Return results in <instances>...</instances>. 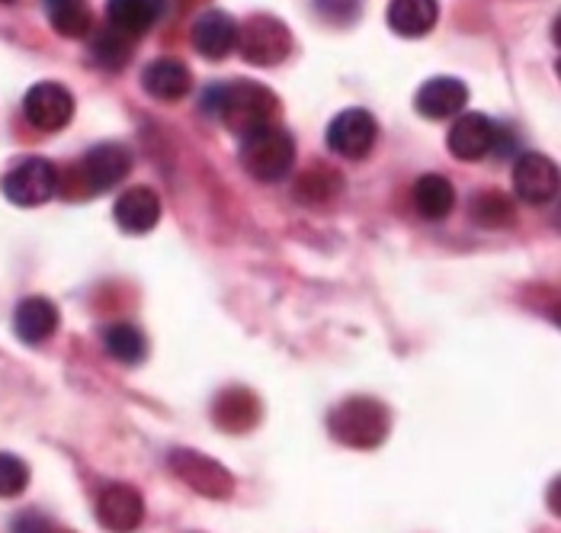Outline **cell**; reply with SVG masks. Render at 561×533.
I'll return each instance as SVG.
<instances>
[{
  "label": "cell",
  "instance_id": "obj_6",
  "mask_svg": "<svg viewBox=\"0 0 561 533\" xmlns=\"http://www.w3.org/2000/svg\"><path fill=\"white\" fill-rule=\"evenodd\" d=\"M168 463H171L173 476H176L180 483H186L190 489L206 495V498H218V501H221V498H231V495H234V479H231V473H228L218 460L199 453V450L176 446V450H171Z\"/></svg>",
  "mask_w": 561,
  "mask_h": 533
},
{
  "label": "cell",
  "instance_id": "obj_1",
  "mask_svg": "<svg viewBox=\"0 0 561 533\" xmlns=\"http://www.w3.org/2000/svg\"><path fill=\"white\" fill-rule=\"evenodd\" d=\"M203 110L206 116H216L225 129L244 138L257 129L276 126L279 100L273 90L257 81H228V84H213L203 93Z\"/></svg>",
  "mask_w": 561,
  "mask_h": 533
},
{
  "label": "cell",
  "instance_id": "obj_27",
  "mask_svg": "<svg viewBox=\"0 0 561 533\" xmlns=\"http://www.w3.org/2000/svg\"><path fill=\"white\" fill-rule=\"evenodd\" d=\"M30 486V466L13 456V453H0V498H16Z\"/></svg>",
  "mask_w": 561,
  "mask_h": 533
},
{
  "label": "cell",
  "instance_id": "obj_21",
  "mask_svg": "<svg viewBox=\"0 0 561 533\" xmlns=\"http://www.w3.org/2000/svg\"><path fill=\"white\" fill-rule=\"evenodd\" d=\"M414 206L424 219H446L456 206V190L453 183L439 174H424L414 183Z\"/></svg>",
  "mask_w": 561,
  "mask_h": 533
},
{
  "label": "cell",
  "instance_id": "obj_15",
  "mask_svg": "<svg viewBox=\"0 0 561 533\" xmlns=\"http://www.w3.org/2000/svg\"><path fill=\"white\" fill-rule=\"evenodd\" d=\"M113 216H116L123 231L145 235V231H151L154 225L161 223V200H158V193L151 186H131L116 200Z\"/></svg>",
  "mask_w": 561,
  "mask_h": 533
},
{
  "label": "cell",
  "instance_id": "obj_9",
  "mask_svg": "<svg viewBox=\"0 0 561 533\" xmlns=\"http://www.w3.org/2000/svg\"><path fill=\"white\" fill-rule=\"evenodd\" d=\"M23 113H26L30 126H36L39 133H58L75 116V97L65 84L43 81V84L30 88L26 100H23Z\"/></svg>",
  "mask_w": 561,
  "mask_h": 533
},
{
  "label": "cell",
  "instance_id": "obj_18",
  "mask_svg": "<svg viewBox=\"0 0 561 533\" xmlns=\"http://www.w3.org/2000/svg\"><path fill=\"white\" fill-rule=\"evenodd\" d=\"M13 331L23 344H43L58 331V309L45 296H30L13 311Z\"/></svg>",
  "mask_w": 561,
  "mask_h": 533
},
{
  "label": "cell",
  "instance_id": "obj_28",
  "mask_svg": "<svg viewBox=\"0 0 561 533\" xmlns=\"http://www.w3.org/2000/svg\"><path fill=\"white\" fill-rule=\"evenodd\" d=\"M13 533H71V531H65V528L51 524V521H48V518H43V514L30 511V514L16 518V524H13Z\"/></svg>",
  "mask_w": 561,
  "mask_h": 533
},
{
  "label": "cell",
  "instance_id": "obj_16",
  "mask_svg": "<svg viewBox=\"0 0 561 533\" xmlns=\"http://www.w3.org/2000/svg\"><path fill=\"white\" fill-rule=\"evenodd\" d=\"M141 88L148 90L154 100H183L193 90V75L180 58H158L141 71Z\"/></svg>",
  "mask_w": 561,
  "mask_h": 533
},
{
  "label": "cell",
  "instance_id": "obj_24",
  "mask_svg": "<svg viewBox=\"0 0 561 533\" xmlns=\"http://www.w3.org/2000/svg\"><path fill=\"white\" fill-rule=\"evenodd\" d=\"M131 48H135V39H131V36L113 30V26H106V30H100V33L90 39V58H93L100 68L119 71V68L129 61Z\"/></svg>",
  "mask_w": 561,
  "mask_h": 533
},
{
  "label": "cell",
  "instance_id": "obj_2",
  "mask_svg": "<svg viewBox=\"0 0 561 533\" xmlns=\"http://www.w3.org/2000/svg\"><path fill=\"white\" fill-rule=\"evenodd\" d=\"M129 171V148L116 145V141H103V145H93L65 174H58V193H65L68 200H87V196H96V193L123 183Z\"/></svg>",
  "mask_w": 561,
  "mask_h": 533
},
{
  "label": "cell",
  "instance_id": "obj_30",
  "mask_svg": "<svg viewBox=\"0 0 561 533\" xmlns=\"http://www.w3.org/2000/svg\"><path fill=\"white\" fill-rule=\"evenodd\" d=\"M0 3H13V0H0Z\"/></svg>",
  "mask_w": 561,
  "mask_h": 533
},
{
  "label": "cell",
  "instance_id": "obj_26",
  "mask_svg": "<svg viewBox=\"0 0 561 533\" xmlns=\"http://www.w3.org/2000/svg\"><path fill=\"white\" fill-rule=\"evenodd\" d=\"M48 20L65 39H84L93 26V16H90V7L84 0H68V3L48 7Z\"/></svg>",
  "mask_w": 561,
  "mask_h": 533
},
{
  "label": "cell",
  "instance_id": "obj_14",
  "mask_svg": "<svg viewBox=\"0 0 561 533\" xmlns=\"http://www.w3.org/2000/svg\"><path fill=\"white\" fill-rule=\"evenodd\" d=\"M469 103V88L459 78H433L417 90L414 106L424 120H449L459 116Z\"/></svg>",
  "mask_w": 561,
  "mask_h": 533
},
{
  "label": "cell",
  "instance_id": "obj_23",
  "mask_svg": "<svg viewBox=\"0 0 561 533\" xmlns=\"http://www.w3.org/2000/svg\"><path fill=\"white\" fill-rule=\"evenodd\" d=\"M344 186V178L331 168H311L296 180V200L305 206H324L331 203Z\"/></svg>",
  "mask_w": 561,
  "mask_h": 533
},
{
  "label": "cell",
  "instance_id": "obj_11",
  "mask_svg": "<svg viewBox=\"0 0 561 533\" xmlns=\"http://www.w3.org/2000/svg\"><path fill=\"white\" fill-rule=\"evenodd\" d=\"M96 521L110 533H131L145 521V498L126 483H113L96 498Z\"/></svg>",
  "mask_w": 561,
  "mask_h": 533
},
{
  "label": "cell",
  "instance_id": "obj_5",
  "mask_svg": "<svg viewBox=\"0 0 561 533\" xmlns=\"http://www.w3.org/2000/svg\"><path fill=\"white\" fill-rule=\"evenodd\" d=\"M244 61L257 65V68H273L279 61H286V55L293 52V33L283 20L270 16V13H254L251 20H244L238 26V45H234Z\"/></svg>",
  "mask_w": 561,
  "mask_h": 533
},
{
  "label": "cell",
  "instance_id": "obj_22",
  "mask_svg": "<svg viewBox=\"0 0 561 533\" xmlns=\"http://www.w3.org/2000/svg\"><path fill=\"white\" fill-rule=\"evenodd\" d=\"M469 213H472V223L481 228H507L517 219L514 200L497 190H478L469 203Z\"/></svg>",
  "mask_w": 561,
  "mask_h": 533
},
{
  "label": "cell",
  "instance_id": "obj_25",
  "mask_svg": "<svg viewBox=\"0 0 561 533\" xmlns=\"http://www.w3.org/2000/svg\"><path fill=\"white\" fill-rule=\"evenodd\" d=\"M103 344H106V354L113 356V360H119V363H126V366L141 363L145 354H148V341H145V334H141L135 325H129V321L113 325V328L106 331Z\"/></svg>",
  "mask_w": 561,
  "mask_h": 533
},
{
  "label": "cell",
  "instance_id": "obj_10",
  "mask_svg": "<svg viewBox=\"0 0 561 533\" xmlns=\"http://www.w3.org/2000/svg\"><path fill=\"white\" fill-rule=\"evenodd\" d=\"M514 190L523 203L529 206H546L549 200H556L559 193V168L552 158L539 155V151H526L519 155L514 165Z\"/></svg>",
  "mask_w": 561,
  "mask_h": 533
},
{
  "label": "cell",
  "instance_id": "obj_17",
  "mask_svg": "<svg viewBox=\"0 0 561 533\" xmlns=\"http://www.w3.org/2000/svg\"><path fill=\"white\" fill-rule=\"evenodd\" d=\"M213 418H216V424L221 431L244 434V431H251L260 421L257 396L251 389H241V386L225 389V393H218L216 405H213Z\"/></svg>",
  "mask_w": 561,
  "mask_h": 533
},
{
  "label": "cell",
  "instance_id": "obj_29",
  "mask_svg": "<svg viewBox=\"0 0 561 533\" xmlns=\"http://www.w3.org/2000/svg\"><path fill=\"white\" fill-rule=\"evenodd\" d=\"M58 3H68V0H45V7H58Z\"/></svg>",
  "mask_w": 561,
  "mask_h": 533
},
{
  "label": "cell",
  "instance_id": "obj_3",
  "mask_svg": "<svg viewBox=\"0 0 561 533\" xmlns=\"http://www.w3.org/2000/svg\"><path fill=\"white\" fill-rule=\"evenodd\" d=\"M331 438L350 450H376L389 438V408L373 396H350L328 415Z\"/></svg>",
  "mask_w": 561,
  "mask_h": 533
},
{
  "label": "cell",
  "instance_id": "obj_20",
  "mask_svg": "<svg viewBox=\"0 0 561 533\" xmlns=\"http://www.w3.org/2000/svg\"><path fill=\"white\" fill-rule=\"evenodd\" d=\"M158 13H161V0H110L106 3L110 26L126 33L131 39L148 33L154 26Z\"/></svg>",
  "mask_w": 561,
  "mask_h": 533
},
{
  "label": "cell",
  "instance_id": "obj_12",
  "mask_svg": "<svg viewBox=\"0 0 561 533\" xmlns=\"http://www.w3.org/2000/svg\"><path fill=\"white\" fill-rule=\"evenodd\" d=\"M446 145H449L453 158L478 161L497 145V126L484 113H459V120L446 135Z\"/></svg>",
  "mask_w": 561,
  "mask_h": 533
},
{
  "label": "cell",
  "instance_id": "obj_4",
  "mask_svg": "<svg viewBox=\"0 0 561 533\" xmlns=\"http://www.w3.org/2000/svg\"><path fill=\"white\" fill-rule=\"evenodd\" d=\"M241 165L254 180L276 183L296 165V141L279 126H266L241 138Z\"/></svg>",
  "mask_w": 561,
  "mask_h": 533
},
{
  "label": "cell",
  "instance_id": "obj_7",
  "mask_svg": "<svg viewBox=\"0 0 561 533\" xmlns=\"http://www.w3.org/2000/svg\"><path fill=\"white\" fill-rule=\"evenodd\" d=\"M0 190L13 206H43L58 193V171L45 158H26L3 174Z\"/></svg>",
  "mask_w": 561,
  "mask_h": 533
},
{
  "label": "cell",
  "instance_id": "obj_8",
  "mask_svg": "<svg viewBox=\"0 0 561 533\" xmlns=\"http://www.w3.org/2000/svg\"><path fill=\"white\" fill-rule=\"evenodd\" d=\"M379 138V123L373 120L369 110H344L331 120L328 126V148L341 158H366Z\"/></svg>",
  "mask_w": 561,
  "mask_h": 533
},
{
  "label": "cell",
  "instance_id": "obj_13",
  "mask_svg": "<svg viewBox=\"0 0 561 533\" xmlns=\"http://www.w3.org/2000/svg\"><path fill=\"white\" fill-rule=\"evenodd\" d=\"M190 39L193 48L203 55V58H228L238 45V23L234 16H228L225 10H206L199 13V20L193 23L190 30Z\"/></svg>",
  "mask_w": 561,
  "mask_h": 533
},
{
  "label": "cell",
  "instance_id": "obj_19",
  "mask_svg": "<svg viewBox=\"0 0 561 533\" xmlns=\"http://www.w3.org/2000/svg\"><path fill=\"white\" fill-rule=\"evenodd\" d=\"M439 20V3L436 0H391L389 26L404 39H421L427 36Z\"/></svg>",
  "mask_w": 561,
  "mask_h": 533
}]
</instances>
